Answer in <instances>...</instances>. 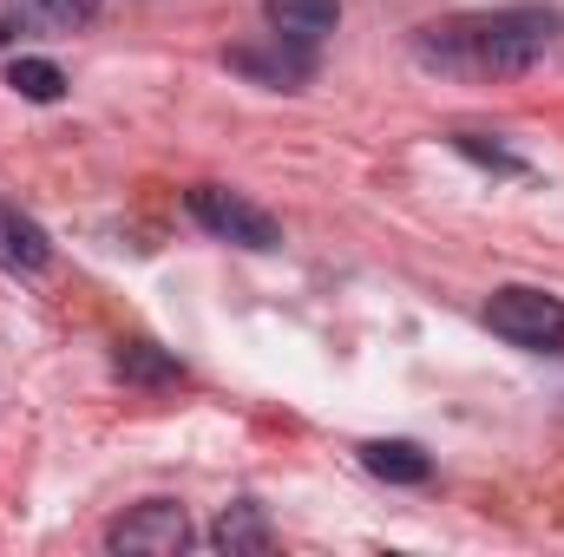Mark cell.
Segmentation results:
<instances>
[{
  "label": "cell",
  "instance_id": "6da1fadb",
  "mask_svg": "<svg viewBox=\"0 0 564 557\" xmlns=\"http://www.w3.org/2000/svg\"><path fill=\"white\" fill-rule=\"evenodd\" d=\"M552 46V13L539 7H506V13H479V20H446L426 33V59L440 66H466V73H532L539 53Z\"/></svg>",
  "mask_w": 564,
  "mask_h": 557
},
{
  "label": "cell",
  "instance_id": "7a4b0ae2",
  "mask_svg": "<svg viewBox=\"0 0 564 557\" xmlns=\"http://www.w3.org/2000/svg\"><path fill=\"white\" fill-rule=\"evenodd\" d=\"M486 328L506 335L512 348L552 354V348H564V302L545 295V288H499L486 302Z\"/></svg>",
  "mask_w": 564,
  "mask_h": 557
},
{
  "label": "cell",
  "instance_id": "3957f363",
  "mask_svg": "<svg viewBox=\"0 0 564 557\" xmlns=\"http://www.w3.org/2000/svg\"><path fill=\"white\" fill-rule=\"evenodd\" d=\"M191 217H197L210 237L243 243V250H276V243H282L276 217H270V210H257L250 197L224 190V184H197V190H191Z\"/></svg>",
  "mask_w": 564,
  "mask_h": 557
},
{
  "label": "cell",
  "instance_id": "277c9868",
  "mask_svg": "<svg viewBox=\"0 0 564 557\" xmlns=\"http://www.w3.org/2000/svg\"><path fill=\"white\" fill-rule=\"evenodd\" d=\"M106 545H112V551H132V557H177L191 545V518H184V505L151 499V505L126 512V518L106 532Z\"/></svg>",
  "mask_w": 564,
  "mask_h": 557
},
{
  "label": "cell",
  "instance_id": "5b68a950",
  "mask_svg": "<svg viewBox=\"0 0 564 557\" xmlns=\"http://www.w3.org/2000/svg\"><path fill=\"white\" fill-rule=\"evenodd\" d=\"M263 13H270V33L289 40V46H322L328 33H335V20H341V0H263Z\"/></svg>",
  "mask_w": 564,
  "mask_h": 557
},
{
  "label": "cell",
  "instance_id": "8992f818",
  "mask_svg": "<svg viewBox=\"0 0 564 557\" xmlns=\"http://www.w3.org/2000/svg\"><path fill=\"white\" fill-rule=\"evenodd\" d=\"M270 40H276V33H270ZM230 66H237V73H257L263 86H282V92H295V86L315 73V53H308V46H289V40H276V53L237 46V53H230Z\"/></svg>",
  "mask_w": 564,
  "mask_h": 557
},
{
  "label": "cell",
  "instance_id": "52a82bcc",
  "mask_svg": "<svg viewBox=\"0 0 564 557\" xmlns=\"http://www.w3.org/2000/svg\"><path fill=\"white\" fill-rule=\"evenodd\" d=\"M53 263V243H46V230L33 223V217H20L13 204H0V270H46Z\"/></svg>",
  "mask_w": 564,
  "mask_h": 557
},
{
  "label": "cell",
  "instance_id": "ba28073f",
  "mask_svg": "<svg viewBox=\"0 0 564 557\" xmlns=\"http://www.w3.org/2000/svg\"><path fill=\"white\" fill-rule=\"evenodd\" d=\"M93 7H99V0H7V20L26 26V33L66 40V33H79V26L93 20Z\"/></svg>",
  "mask_w": 564,
  "mask_h": 557
},
{
  "label": "cell",
  "instance_id": "9c48e42d",
  "mask_svg": "<svg viewBox=\"0 0 564 557\" xmlns=\"http://www.w3.org/2000/svg\"><path fill=\"white\" fill-rule=\"evenodd\" d=\"M210 545H217V551H230V557H243V551H270V545H276V532H270L263 505L237 499V505H224V518L210 525Z\"/></svg>",
  "mask_w": 564,
  "mask_h": 557
},
{
  "label": "cell",
  "instance_id": "30bf717a",
  "mask_svg": "<svg viewBox=\"0 0 564 557\" xmlns=\"http://www.w3.org/2000/svg\"><path fill=\"white\" fill-rule=\"evenodd\" d=\"M361 466L375 479H388V485H426V472H433V459H426L414 439H368L361 446Z\"/></svg>",
  "mask_w": 564,
  "mask_h": 557
},
{
  "label": "cell",
  "instance_id": "8fae6325",
  "mask_svg": "<svg viewBox=\"0 0 564 557\" xmlns=\"http://www.w3.org/2000/svg\"><path fill=\"white\" fill-rule=\"evenodd\" d=\"M7 86H13L20 99H33V106H59V99H66V73H59L53 59H13Z\"/></svg>",
  "mask_w": 564,
  "mask_h": 557
},
{
  "label": "cell",
  "instance_id": "7c38bea8",
  "mask_svg": "<svg viewBox=\"0 0 564 557\" xmlns=\"http://www.w3.org/2000/svg\"><path fill=\"white\" fill-rule=\"evenodd\" d=\"M112 368H119V374H126V381H184V368H177V361H171V354H158V348H151V341H126V348H119V361H112Z\"/></svg>",
  "mask_w": 564,
  "mask_h": 557
},
{
  "label": "cell",
  "instance_id": "4fadbf2b",
  "mask_svg": "<svg viewBox=\"0 0 564 557\" xmlns=\"http://www.w3.org/2000/svg\"><path fill=\"white\" fill-rule=\"evenodd\" d=\"M7 33H20V26H13V20H0V46H7Z\"/></svg>",
  "mask_w": 564,
  "mask_h": 557
}]
</instances>
